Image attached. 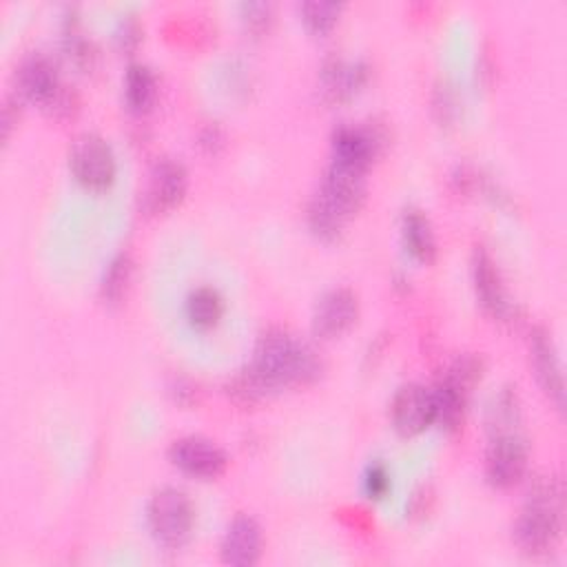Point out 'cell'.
I'll return each instance as SVG.
<instances>
[{"mask_svg":"<svg viewBox=\"0 0 567 567\" xmlns=\"http://www.w3.org/2000/svg\"><path fill=\"white\" fill-rule=\"evenodd\" d=\"M317 370L319 363L310 348L295 341L288 332L272 328L259 337L248 368L235 379L233 392L244 401H255L270 390L308 381Z\"/></svg>","mask_w":567,"mask_h":567,"instance_id":"1","label":"cell"},{"mask_svg":"<svg viewBox=\"0 0 567 567\" xmlns=\"http://www.w3.org/2000/svg\"><path fill=\"white\" fill-rule=\"evenodd\" d=\"M563 512L560 483L554 478L536 483L514 523L518 547L532 556L554 549L563 532Z\"/></svg>","mask_w":567,"mask_h":567,"instance_id":"2","label":"cell"},{"mask_svg":"<svg viewBox=\"0 0 567 567\" xmlns=\"http://www.w3.org/2000/svg\"><path fill=\"white\" fill-rule=\"evenodd\" d=\"M146 523L153 538L166 547H179L188 540L195 523V509L184 489L162 487L146 505Z\"/></svg>","mask_w":567,"mask_h":567,"instance_id":"3","label":"cell"},{"mask_svg":"<svg viewBox=\"0 0 567 567\" xmlns=\"http://www.w3.org/2000/svg\"><path fill=\"white\" fill-rule=\"evenodd\" d=\"M69 168L86 190H106L115 179V155L97 133H82L69 148Z\"/></svg>","mask_w":567,"mask_h":567,"instance_id":"4","label":"cell"},{"mask_svg":"<svg viewBox=\"0 0 567 567\" xmlns=\"http://www.w3.org/2000/svg\"><path fill=\"white\" fill-rule=\"evenodd\" d=\"M16 91L20 97L38 102L47 113H53L69 86L60 82L55 64L44 53H31L16 69Z\"/></svg>","mask_w":567,"mask_h":567,"instance_id":"5","label":"cell"},{"mask_svg":"<svg viewBox=\"0 0 567 567\" xmlns=\"http://www.w3.org/2000/svg\"><path fill=\"white\" fill-rule=\"evenodd\" d=\"M365 173L332 164L328 166L319 193L312 197L319 206L330 210L334 217L346 221L354 215L365 199Z\"/></svg>","mask_w":567,"mask_h":567,"instance_id":"6","label":"cell"},{"mask_svg":"<svg viewBox=\"0 0 567 567\" xmlns=\"http://www.w3.org/2000/svg\"><path fill=\"white\" fill-rule=\"evenodd\" d=\"M527 470V443L516 430L492 434L485 454V474L494 487H512Z\"/></svg>","mask_w":567,"mask_h":567,"instance_id":"7","label":"cell"},{"mask_svg":"<svg viewBox=\"0 0 567 567\" xmlns=\"http://www.w3.org/2000/svg\"><path fill=\"white\" fill-rule=\"evenodd\" d=\"M390 419L401 436H414L430 427L436 419L432 388L421 383H403L392 396Z\"/></svg>","mask_w":567,"mask_h":567,"instance_id":"8","label":"cell"},{"mask_svg":"<svg viewBox=\"0 0 567 567\" xmlns=\"http://www.w3.org/2000/svg\"><path fill=\"white\" fill-rule=\"evenodd\" d=\"M168 456H171V463L179 467L184 474L204 478V481L217 478L219 474H224L228 463L219 445H215L210 439L195 436V434L175 439L171 443Z\"/></svg>","mask_w":567,"mask_h":567,"instance_id":"9","label":"cell"},{"mask_svg":"<svg viewBox=\"0 0 567 567\" xmlns=\"http://www.w3.org/2000/svg\"><path fill=\"white\" fill-rule=\"evenodd\" d=\"M186 168L179 162L171 157L157 159L151 166L146 186L142 190V208L153 215L175 208L186 193Z\"/></svg>","mask_w":567,"mask_h":567,"instance_id":"10","label":"cell"},{"mask_svg":"<svg viewBox=\"0 0 567 567\" xmlns=\"http://www.w3.org/2000/svg\"><path fill=\"white\" fill-rule=\"evenodd\" d=\"M357 317H359L357 295L348 288H332L315 306L312 330L323 339H332L350 330Z\"/></svg>","mask_w":567,"mask_h":567,"instance_id":"11","label":"cell"},{"mask_svg":"<svg viewBox=\"0 0 567 567\" xmlns=\"http://www.w3.org/2000/svg\"><path fill=\"white\" fill-rule=\"evenodd\" d=\"M472 279H474V290L481 301V306L496 319H505L512 315V303L507 299L501 272L494 264V259L483 250H474L472 259Z\"/></svg>","mask_w":567,"mask_h":567,"instance_id":"12","label":"cell"},{"mask_svg":"<svg viewBox=\"0 0 567 567\" xmlns=\"http://www.w3.org/2000/svg\"><path fill=\"white\" fill-rule=\"evenodd\" d=\"M379 151V137L361 126H339L332 135V164L365 173Z\"/></svg>","mask_w":567,"mask_h":567,"instance_id":"13","label":"cell"},{"mask_svg":"<svg viewBox=\"0 0 567 567\" xmlns=\"http://www.w3.org/2000/svg\"><path fill=\"white\" fill-rule=\"evenodd\" d=\"M221 560L226 565H255L261 554V527L252 516H235L224 532Z\"/></svg>","mask_w":567,"mask_h":567,"instance_id":"14","label":"cell"},{"mask_svg":"<svg viewBox=\"0 0 567 567\" xmlns=\"http://www.w3.org/2000/svg\"><path fill=\"white\" fill-rule=\"evenodd\" d=\"M529 352H532V363H534V372L538 377V383L543 385V390L549 394V399H554V403L558 408H563V396H565V383H563V368L554 348L551 337L547 334V330L536 328L532 332V341H529Z\"/></svg>","mask_w":567,"mask_h":567,"instance_id":"15","label":"cell"},{"mask_svg":"<svg viewBox=\"0 0 567 567\" xmlns=\"http://www.w3.org/2000/svg\"><path fill=\"white\" fill-rule=\"evenodd\" d=\"M365 66L361 62H343V60H330L321 71V86L323 93L330 100H348L352 97L363 84H365Z\"/></svg>","mask_w":567,"mask_h":567,"instance_id":"16","label":"cell"},{"mask_svg":"<svg viewBox=\"0 0 567 567\" xmlns=\"http://www.w3.org/2000/svg\"><path fill=\"white\" fill-rule=\"evenodd\" d=\"M401 235H403V244L412 257H416L419 261H425V264H430L434 259L436 239H434L432 224L423 210H419V208L403 210Z\"/></svg>","mask_w":567,"mask_h":567,"instance_id":"17","label":"cell"},{"mask_svg":"<svg viewBox=\"0 0 567 567\" xmlns=\"http://www.w3.org/2000/svg\"><path fill=\"white\" fill-rule=\"evenodd\" d=\"M157 97L155 73L140 62L128 64L124 73V100L133 113H146Z\"/></svg>","mask_w":567,"mask_h":567,"instance_id":"18","label":"cell"},{"mask_svg":"<svg viewBox=\"0 0 567 567\" xmlns=\"http://www.w3.org/2000/svg\"><path fill=\"white\" fill-rule=\"evenodd\" d=\"M224 315V299L210 286H199L186 297V319L197 330H210Z\"/></svg>","mask_w":567,"mask_h":567,"instance_id":"19","label":"cell"},{"mask_svg":"<svg viewBox=\"0 0 567 567\" xmlns=\"http://www.w3.org/2000/svg\"><path fill=\"white\" fill-rule=\"evenodd\" d=\"M131 281V257L126 252H120L117 257L111 259V264L104 270L102 277V297L109 303H120L122 297L126 295Z\"/></svg>","mask_w":567,"mask_h":567,"instance_id":"20","label":"cell"},{"mask_svg":"<svg viewBox=\"0 0 567 567\" xmlns=\"http://www.w3.org/2000/svg\"><path fill=\"white\" fill-rule=\"evenodd\" d=\"M341 9H343L341 2L310 0V2L299 4V16L312 33H326L337 24V20L341 16Z\"/></svg>","mask_w":567,"mask_h":567,"instance_id":"21","label":"cell"},{"mask_svg":"<svg viewBox=\"0 0 567 567\" xmlns=\"http://www.w3.org/2000/svg\"><path fill=\"white\" fill-rule=\"evenodd\" d=\"M518 423V401L512 390H503L487 410V427L492 434L512 432Z\"/></svg>","mask_w":567,"mask_h":567,"instance_id":"22","label":"cell"},{"mask_svg":"<svg viewBox=\"0 0 567 567\" xmlns=\"http://www.w3.org/2000/svg\"><path fill=\"white\" fill-rule=\"evenodd\" d=\"M64 47H66V53L69 58L82 66V69H91L93 66V60H95V49L91 44V40L82 38V33H78L75 29H71L64 38Z\"/></svg>","mask_w":567,"mask_h":567,"instance_id":"23","label":"cell"},{"mask_svg":"<svg viewBox=\"0 0 567 567\" xmlns=\"http://www.w3.org/2000/svg\"><path fill=\"white\" fill-rule=\"evenodd\" d=\"M241 20L248 31L261 33L264 29H268V24L272 20V4L270 2H244Z\"/></svg>","mask_w":567,"mask_h":567,"instance_id":"24","label":"cell"},{"mask_svg":"<svg viewBox=\"0 0 567 567\" xmlns=\"http://www.w3.org/2000/svg\"><path fill=\"white\" fill-rule=\"evenodd\" d=\"M363 487H365L368 498H383L390 489V474H388L385 465H381V463L368 465L365 476H363Z\"/></svg>","mask_w":567,"mask_h":567,"instance_id":"25","label":"cell"},{"mask_svg":"<svg viewBox=\"0 0 567 567\" xmlns=\"http://www.w3.org/2000/svg\"><path fill=\"white\" fill-rule=\"evenodd\" d=\"M117 40H120V44L124 47V49H131V47H135L137 42H140V27H137V22L135 20H122L120 22V29H117Z\"/></svg>","mask_w":567,"mask_h":567,"instance_id":"26","label":"cell"}]
</instances>
